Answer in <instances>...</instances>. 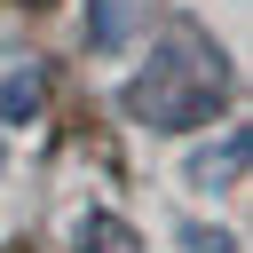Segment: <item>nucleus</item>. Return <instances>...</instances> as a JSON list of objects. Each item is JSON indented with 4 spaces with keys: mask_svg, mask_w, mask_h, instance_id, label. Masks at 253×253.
<instances>
[{
    "mask_svg": "<svg viewBox=\"0 0 253 253\" xmlns=\"http://www.w3.org/2000/svg\"><path fill=\"white\" fill-rule=\"evenodd\" d=\"M229 103V55L198 32V24H166L158 47L142 55V71L119 87V111L150 134H190Z\"/></svg>",
    "mask_w": 253,
    "mask_h": 253,
    "instance_id": "obj_1",
    "label": "nucleus"
},
{
    "mask_svg": "<svg viewBox=\"0 0 253 253\" xmlns=\"http://www.w3.org/2000/svg\"><path fill=\"white\" fill-rule=\"evenodd\" d=\"M245 158H253V134H245V126H221L213 142H198V150L182 158V190H190V198H221V190L245 182Z\"/></svg>",
    "mask_w": 253,
    "mask_h": 253,
    "instance_id": "obj_2",
    "label": "nucleus"
},
{
    "mask_svg": "<svg viewBox=\"0 0 253 253\" xmlns=\"http://www.w3.org/2000/svg\"><path fill=\"white\" fill-rule=\"evenodd\" d=\"M134 32H142V0H87V8H79V40H87V55H126Z\"/></svg>",
    "mask_w": 253,
    "mask_h": 253,
    "instance_id": "obj_3",
    "label": "nucleus"
},
{
    "mask_svg": "<svg viewBox=\"0 0 253 253\" xmlns=\"http://www.w3.org/2000/svg\"><path fill=\"white\" fill-rule=\"evenodd\" d=\"M40 95H47L40 63H32V55H0V134L32 126V119H40Z\"/></svg>",
    "mask_w": 253,
    "mask_h": 253,
    "instance_id": "obj_4",
    "label": "nucleus"
},
{
    "mask_svg": "<svg viewBox=\"0 0 253 253\" xmlns=\"http://www.w3.org/2000/svg\"><path fill=\"white\" fill-rule=\"evenodd\" d=\"M71 253H142V237H134L126 213L87 206V213H71Z\"/></svg>",
    "mask_w": 253,
    "mask_h": 253,
    "instance_id": "obj_5",
    "label": "nucleus"
},
{
    "mask_svg": "<svg viewBox=\"0 0 253 253\" xmlns=\"http://www.w3.org/2000/svg\"><path fill=\"white\" fill-rule=\"evenodd\" d=\"M182 253H237L229 229H206V221H182Z\"/></svg>",
    "mask_w": 253,
    "mask_h": 253,
    "instance_id": "obj_6",
    "label": "nucleus"
},
{
    "mask_svg": "<svg viewBox=\"0 0 253 253\" xmlns=\"http://www.w3.org/2000/svg\"><path fill=\"white\" fill-rule=\"evenodd\" d=\"M0 182H8V134H0Z\"/></svg>",
    "mask_w": 253,
    "mask_h": 253,
    "instance_id": "obj_7",
    "label": "nucleus"
}]
</instances>
